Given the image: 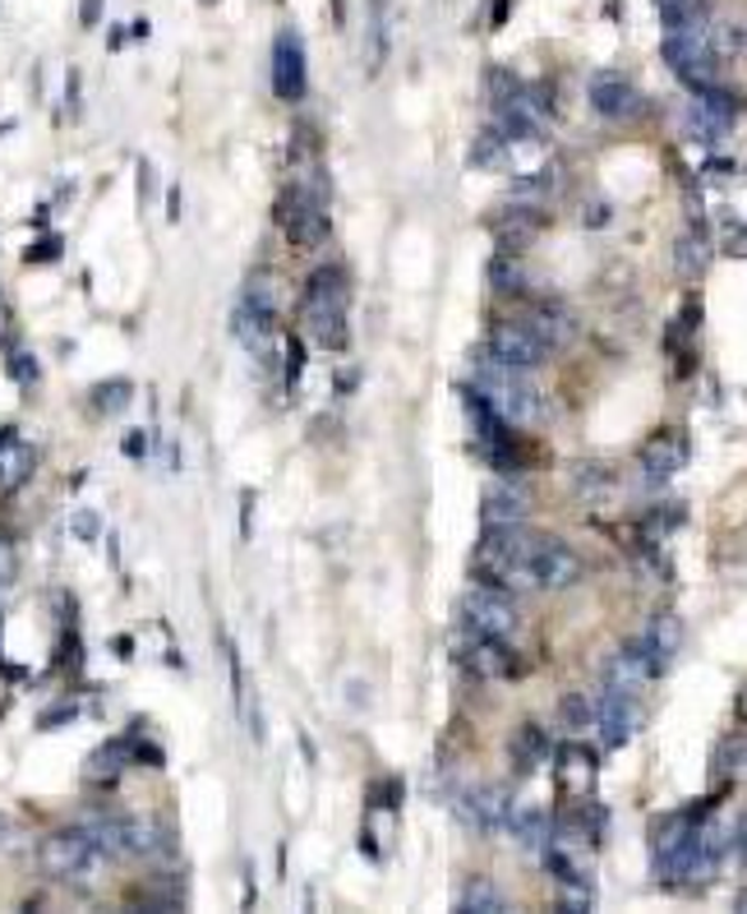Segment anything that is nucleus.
Returning <instances> with one entry per match:
<instances>
[{
  "label": "nucleus",
  "instance_id": "obj_1",
  "mask_svg": "<svg viewBox=\"0 0 747 914\" xmlns=\"http://www.w3.org/2000/svg\"><path fill=\"white\" fill-rule=\"evenodd\" d=\"M531 545L536 536L526 527H485L476 555H471V573L485 587H504V592H531Z\"/></svg>",
  "mask_w": 747,
  "mask_h": 914
},
{
  "label": "nucleus",
  "instance_id": "obj_2",
  "mask_svg": "<svg viewBox=\"0 0 747 914\" xmlns=\"http://www.w3.org/2000/svg\"><path fill=\"white\" fill-rule=\"evenodd\" d=\"M476 393L498 411V420L508 430H531V425L545 416V403L536 384L526 379V370H512V365H498L494 356L476 360Z\"/></svg>",
  "mask_w": 747,
  "mask_h": 914
},
{
  "label": "nucleus",
  "instance_id": "obj_3",
  "mask_svg": "<svg viewBox=\"0 0 747 914\" xmlns=\"http://www.w3.org/2000/svg\"><path fill=\"white\" fill-rule=\"evenodd\" d=\"M347 305H351V287H347V272L341 268H319L315 278H309L305 300H300V319L319 347H328V351L347 347V338H351Z\"/></svg>",
  "mask_w": 747,
  "mask_h": 914
},
{
  "label": "nucleus",
  "instance_id": "obj_4",
  "mask_svg": "<svg viewBox=\"0 0 747 914\" xmlns=\"http://www.w3.org/2000/svg\"><path fill=\"white\" fill-rule=\"evenodd\" d=\"M277 222H282V231L296 240V246L305 250H315L323 246V236H328V199H323V186L319 180H291V190L277 199Z\"/></svg>",
  "mask_w": 747,
  "mask_h": 914
},
{
  "label": "nucleus",
  "instance_id": "obj_5",
  "mask_svg": "<svg viewBox=\"0 0 747 914\" xmlns=\"http://www.w3.org/2000/svg\"><path fill=\"white\" fill-rule=\"evenodd\" d=\"M461 619L471 633H485V637H512L521 615H517V605H512V592L504 587H485L476 583L471 592L461 596Z\"/></svg>",
  "mask_w": 747,
  "mask_h": 914
},
{
  "label": "nucleus",
  "instance_id": "obj_6",
  "mask_svg": "<svg viewBox=\"0 0 747 914\" xmlns=\"http://www.w3.org/2000/svg\"><path fill=\"white\" fill-rule=\"evenodd\" d=\"M665 60L669 70L683 79L697 93V88H710L715 79H720V56L710 51V42L701 38V28H693V33H669L665 38Z\"/></svg>",
  "mask_w": 747,
  "mask_h": 914
},
{
  "label": "nucleus",
  "instance_id": "obj_7",
  "mask_svg": "<svg viewBox=\"0 0 747 914\" xmlns=\"http://www.w3.org/2000/svg\"><path fill=\"white\" fill-rule=\"evenodd\" d=\"M38 860H42V873L70 882V877H83L102 855H98V845H92L88 827H60V832H51V836L42 841Z\"/></svg>",
  "mask_w": 747,
  "mask_h": 914
},
{
  "label": "nucleus",
  "instance_id": "obj_8",
  "mask_svg": "<svg viewBox=\"0 0 747 914\" xmlns=\"http://www.w3.org/2000/svg\"><path fill=\"white\" fill-rule=\"evenodd\" d=\"M581 555L572 550V545L564 540H554V536H536L531 545V577H536V587H549V592H568L581 583Z\"/></svg>",
  "mask_w": 747,
  "mask_h": 914
},
{
  "label": "nucleus",
  "instance_id": "obj_9",
  "mask_svg": "<svg viewBox=\"0 0 747 914\" xmlns=\"http://www.w3.org/2000/svg\"><path fill=\"white\" fill-rule=\"evenodd\" d=\"M485 356H494L498 365H512V370H536V365L549 356V347H545L521 319H498V324L489 328Z\"/></svg>",
  "mask_w": 747,
  "mask_h": 914
},
{
  "label": "nucleus",
  "instance_id": "obj_10",
  "mask_svg": "<svg viewBox=\"0 0 747 914\" xmlns=\"http://www.w3.org/2000/svg\"><path fill=\"white\" fill-rule=\"evenodd\" d=\"M457 656L466 660V669H471L476 679H508L517 669L508 637H485V633H471V628H466V637L457 643Z\"/></svg>",
  "mask_w": 747,
  "mask_h": 914
},
{
  "label": "nucleus",
  "instance_id": "obj_11",
  "mask_svg": "<svg viewBox=\"0 0 747 914\" xmlns=\"http://www.w3.org/2000/svg\"><path fill=\"white\" fill-rule=\"evenodd\" d=\"M665 660L650 652V643L646 637H633V643H622L618 652H614V660H609V688H618V693H637L646 679H656V675H665Z\"/></svg>",
  "mask_w": 747,
  "mask_h": 914
},
{
  "label": "nucleus",
  "instance_id": "obj_12",
  "mask_svg": "<svg viewBox=\"0 0 747 914\" xmlns=\"http://www.w3.org/2000/svg\"><path fill=\"white\" fill-rule=\"evenodd\" d=\"M554 757V785L564 799H586L590 789H596V776H600V762L596 753H590L586 744H564Z\"/></svg>",
  "mask_w": 747,
  "mask_h": 914
},
{
  "label": "nucleus",
  "instance_id": "obj_13",
  "mask_svg": "<svg viewBox=\"0 0 747 914\" xmlns=\"http://www.w3.org/2000/svg\"><path fill=\"white\" fill-rule=\"evenodd\" d=\"M309 88V74H305V42L291 33H277L272 42V93L282 102H300Z\"/></svg>",
  "mask_w": 747,
  "mask_h": 914
},
{
  "label": "nucleus",
  "instance_id": "obj_14",
  "mask_svg": "<svg viewBox=\"0 0 747 914\" xmlns=\"http://www.w3.org/2000/svg\"><path fill=\"white\" fill-rule=\"evenodd\" d=\"M457 808L466 817V827H476L480 836H498L508 808H512V795H508V785H480V789H466Z\"/></svg>",
  "mask_w": 747,
  "mask_h": 914
},
{
  "label": "nucleus",
  "instance_id": "obj_15",
  "mask_svg": "<svg viewBox=\"0 0 747 914\" xmlns=\"http://www.w3.org/2000/svg\"><path fill=\"white\" fill-rule=\"evenodd\" d=\"M637 703H633V693H618V688H605L596 697V725H600V739L605 748H622L633 735H637Z\"/></svg>",
  "mask_w": 747,
  "mask_h": 914
},
{
  "label": "nucleus",
  "instance_id": "obj_16",
  "mask_svg": "<svg viewBox=\"0 0 747 914\" xmlns=\"http://www.w3.org/2000/svg\"><path fill=\"white\" fill-rule=\"evenodd\" d=\"M545 227V212L540 203H521L512 199L504 212H498V222H494V236H498V250H508V255H521L531 240L540 236Z\"/></svg>",
  "mask_w": 747,
  "mask_h": 914
},
{
  "label": "nucleus",
  "instance_id": "obj_17",
  "mask_svg": "<svg viewBox=\"0 0 747 914\" xmlns=\"http://www.w3.org/2000/svg\"><path fill=\"white\" fill-rule=\"evenodd\" d=\"M590 107H596L605 120H637L646 111L641 93L628 79H618V74H596V79H590Z\"/></svg>",
  "mask_w": 747,
  "mask_h": 914
},
{
  "label": "nucleus",
  "instance_id": "obj_18",
  "mask_svg": "<svg viewBox=\"0 0 747 914\" xmlns=\"http://www.w3.org/2000/svg\"><path fill=\"white\" fill-rule=\"evenodd\" d=\"M554 836L577 841V845H596L605 836V808L590 799H568V808L554 817Z\"/></svg>",
  "mask_w": 747,
  "mask_h": 914
},
{
  "label": "nucleus",
  "instance_id": "obj_19",
  "mask_svg": "<svg viewBox=\"0 0 747 914\" xmlns=\"http://www.w3.org/2000/svg\"><path fill=\"white\" fill-rule=\"evenodd\" d=\"M683 463H688V435L683 430H660L656 439H650L646 448H641V471L646 476H674Z\"/></svg>",
  "mask_w": 747,
  "mask_h": 914
},
{
  "label": "nucleus",
  "instance_id": "obj_20",
  "mask_svg": "<svg viewBox=\"0 0 747 914\" xmlns=\"http://www.w3.org/2000/svg\"><path fill=\"white\" fill-rule=\"evenodd\" d=\"M480 517H485V527H526V495L517 490V485L494 480L485 490Z\"/></svg>",
  "mask_w": 747,
  "mask_h": 914
},
{
  "label": "nucleus",
  "instance_id": "obj_21",
  "mask_svg": "<svg viewBox=\"0 0 747 914\" xmlns=\"http://www.w3.org/2000/svg\"><path fill=\"white\" fill-rule=\"evenodd\" d=\"M549 735H545V725H536V721H526L517 735H512V744H508V757H512V772L517 776H531L536 767H545L549 762Z\"/></svg>",
  "mask_w": 747,
  "mask_h": 914
},
{
  "label": "nucleus",
  "instance_id": "obj_22",
  "mask_svg": "<svg viewBox=\"0 0 747 914\" xmlns=\"http://www.w3.org/2000/svg\"><path fill=\"white\" fill-rule=\"evenodd\" d=\"M33 448H28L14 430H0V495H10V490H19V485L33 476Z\"/></svg>",
  "mask_w": 747,
  "mask_h": 914
},
{
  "label": "nucleus",
  "instance_id": "obj_23",
  "mask_svg": "<svg viewBox=\"0 0 747 914\" xmlns=\"http://www.w3.org/2000/svg\"><path fill=\"white\" fill-rule=\"evenodd\" d=\"M130 757H135V739H111V744H102L98 753L88 757L83 776H88L92 785H111L124 767H130Z\"/></svg>",
  "mask_w": 747,
  "mask_h": 914
},
{
  "label": "nucleus",
  "instance_id": "obj_24",
  "mask_svg": "<svg viewBox=\"0 0 747 914\" xmlns=\"http://www.w3.org/2000/svg\"><path fill=\"white\" fill-rule=\"evenodd\" d=\"M521 324L536 332V338L554 351V347H564L568 338H572V319L564 315V310H549V305H536L531 315H521Z\"/></svg>",
  "mask_w": 747,
  "mask_h": 914
},
{
  "label": "nucleus",
  "instance_id": "obj_25",
  "mask_svg": "<svg viewBox=\"0 0 747 914\" xmlns=\"http://www.w3.org/2000/svg\"><path fill=\"white\" fill-rule=\"evenodd\" d=\"M489 282H494V291H504V296H526V291H531V272H526V264L517 255L498 250L494 264H489Z\"/></svg>",
  "mask_w": 747,
  "mask_h": 914
},
{
  "label": "nucleus",
  "instance_id": "obj_26",
  "mask_svg": "<svg viewBox=\"0 0 747 914\" xmlns=\"http://www.w3.org/2000/svg\"><path fill=\"white\" fill-rule=\"evenodd\" d=\"M504 832L517 841V845H526V850H531V845H540L545 841V813L540 808H531V804H512L508 808V817H504Z\"/></svg>",
  "mask_w": 747,
  "mask_h": 914
},
{
  "label": "nucleus",
  "instance_id": "obj_27",
  "mask_svg": "<svg viewBox=\"0 0 747 914\" xmlns=\"http://www.w3.org/2000/svg\"><path fill=\"white\" fill-rule=\"evenodd\" d=\"M656 10H660L669 33H693L706 19V0H656Z\"/></svg>",
  "mask_w": 747,
  "mask_h": 914
},
{
  "label": "nucleus",
  "instance_id": "obj_28",
  "mask_svg": "<svg viewBox=\"0 0 747 914\" xmlns=\"http://www.w3.org/2000/svg\"><path fill=\"white\" fill-rule=\"evenodd\" d=\"M697 111H701L706 120H715L720 130H729L734 120H738V98L710 83V88H697Z\"/></svg>",
  "mask_w": 747,
  "mask_h": 914
},
{
  "label": "nucleus",
  "instance_id": "obj_29",
  "mask_svg": "<svg viewBox=\"0 0 747 914\" xmlns=\"http://www.w3.org/2000/svg\"><path fill=\"white\" fill-rule=\"evenodd\" d=\"M457 910H466V914H504V910H508V901H504V892H498L494 882L476 877V882H466V892H461Z\"/></svg>",
  "mask_w": 747,
  "mask_h": 914
},
{
  "label": "nucleus",
  "instance_id": "obj_30",
  "mask_svg": "<svg viewBox=\"0 0 747 914\" xmlns=\"http://www.w3.org/2000/svg\"><path fill=\"white\" fill-rule=\"evenodd\" d=\"M508 162V135L498 130V126H489V130H480L476 135V143H471V167H485V171H498Z\"/></svg>",
  "mask_w": 747,
  "mask_h": 914
},
{
  "label": "nucleus",
  "instance_id": "obj_31",
  "mask_svg": "<svg viewBox=\"0 0 747 914\" xmlns=\"http://www.w3.org/2000/svg\"><path fill=\"white\" fill-rule=\"evenodd\" d=\"M641 637L650 643V652H656V656H660V660L669 665V660H674V652L683 647V624H678L674 615H660V619L650 624V628H646Z\"/></svg>",
  "mask_w": 747,
  "mask_h": 914
},
{
  "label": "nucleus",
  "instance_id": "obj_32",
  "mask_svg": "<svg viewBox=\"0 0 747 914\" xmlns=\"http://www.w3.org/2000/svg\"><path fill=\"white\" fill-rule=\"evenodd\" d=\"M558 725H564L568 735H581L586 725H596V697H586V693H568L564 703H558Z\"/></svg>",
  "mask_w": 747,
  "mask_h": 914
},
{
  "label": "nucleus",
  "instance_id": "obj_33",
  "mask_svg": "<svg viewBox=\"0 0 747 914\" xmlns=\"http://www.w3.org/2000/svg\"><path fill=\"white\" fill-rule=\"evenodd\" d=\"M388 38H392V23H388V6L374 0V19H369V70H379L388 60Z\"/></svg>",
  "mask_w": 747,
  "mask_h": 914
},
{
  "label": "nucleus",
  "instance_id": "obj_34",
  "mask_svg": "<svg viewBox=\"0 0 747 914\" xmlns=\"http://www.w3.org/2000/svg\"><path fill=\"white\" fill-rule=\"evenodd\" d=\"M130 398H135V388L130 384H124V379H111V384H98V388H92V407H98V411H120V407H130Z\"/></svg>",
  "mask_w": 747,
  "mask_h": 914
},
{
  "label": "nucleus",
  "instance_id": "obj_35",
  "mask_svg": "<svg viewBox=\"0 0 747 914\" xmlns=\"http://www.w3.org/2000/svg\"><path fill=\"white\" fill-rule=\"evenodd\" d=\"M590 905H596V887L590 882H558V910L586 914Z\"/></svg>",
  "mask_w": 747,
  "mask_h": 914
},
{
  "label": "nucleus",
  "instance_id": "obj_36",
  "mask_svg": "<svg viewBox=\"0 0 747 914\" xmlns=\"http://www.w3.org/2000/svg\"><path fill=\"white\" fill-rule=\"evenodd\" d=\"M485 83H489V98H494V107H508V102L521 93V79H517L512 70H489V74H485Z\"/></svg>",
  "mask_w": 747,
  "mask_h": 914
},
{
  "label": "nucleus",
  "instance_id": "obj_37",
  "mask_svg": "<svg viewBox=\"0 0 747 914\" xmlns=\"http://www.w3.org/2000/svg\"><path fill=\"white\" fill-rule=\"evenodd\" d=\"M743 772V735H734V739H725L720 744V753H715V776H738Z\"/></svg>",
  "mask_w": 747,
  "mask_h": 914
},
{
  "label": "nucleus",
  "instance_id": "obj_38",
  "mask_svg": "<svg viewBox=\"0 0 747 914\" xmlns=\"http://www.w3.org/2000/svg\"><path fill=\"white\" fill-rule=\"evenodd\" d=\"M10 379H14V384H38V360L28 356V351H14V356H10Z\"/></svg>",
  "mask_w": 747,
  "mask_h": 914
},
{
  "label": "nucleus",
  "instance_id": "obj_39",
  "mask_svg": "<svg viewBox=\"0 0 747 914\" xmlns=\"http://www.w3.org/2000/svg\"><path fill=\"white\" fill-rule=\"evenodd\" d=\"M47 259H60V240L56 236L38 240V250H28V264H47Z\"/></svg>",
  "mask_w": 747,
  "mask_h": 914
},
{
  "label": "nucleus",
  "instance_id": "obj_40",
  "mask_svg": "<svg viewBox=\"0 0 747 914\" xmlns=\"http://www.w3.org/2000/svg\"><path fill=\"white\" fill-rule=\"evenodd\" d=\"M14 568H19L14 550H10L6 540H0V587H10V583H14Z\"/></svg>",
  "mask_w": 747,
  "mask_h": 914
},
{
  "label": "nucleus",
  "instance_id": "obj_41",
  "mask_svg": "<svg viewBox=\"0 0 747 914\" xmlns=\"http://www.w3.org/2000/svg\"><path fill=\"white\" fill-rule=\"evenodd\" d=\"M74 536H79V540H98V517H92V513H74Z\"/></svg>",
  "mask_w": 747,
  "mask_h": 914
},
{
  "label": "nucleus",
  "instance_id": "obj_42",
  "mask_svg": "<svg viewBox=\"0 0 747 914\" xmlns=\"http://www.w3.org/2000/svg\"><path fill=\"white\" fill-rule=\"evenodd\" d=\"M300 370H305V356H300V342H291V347H287V379L296 384Z\"/></svg>",
  "mask_w": 747,
  "mask_h": 914
},
{
  "label": "nucleus",
  "instance_id": "obj_43",
  "mask_svg": "<svg viewBox=\"0 0 747 914\" xmlns=\"http://www.w3.org/2000/svg\"><path fill=\"white\" fill-rule=\"evenodd\" d=\"M98 19H102V0H83V6H79V23L92 28Z\"/></svg>",
  "mask_w": 747,
  "mask_h": 914
},
{
  "label": "nucleus",
  "instance_id": "obj_44",
  "mask_svg": "<svg viewBox=\"0 0 747 914\" xmlns=\"http://www.w3.org/2000/svg\"><path fill=\"white\" fill-rule=\"evenodd\" d=\"M70 716H74V703H66V707H56V712H47V716H42V729H56L60 721H70Z\"/></svg>",
  "mask_w": 747,
  "mask_h": 914
},
{
  "label": "nucleus",
  "instance_id": "obj_45",
  "mask_svg": "<svg viewBox=\"0 0 747 914\" xmlns=\"http://www.w3.org/2000/svg\"><path fill=\"white\" fill-rule=\"evenodd\" d=\"M143 448H148L143 435H124V453H130V457H143Z\"/></svg>",
  "mask_w": 747,
  "mask_h": 914
},
{
  "label": "nucleus",
  "instance_id": "obj_46",
  "mask_svg": "<svg viewBox=\"0 0 747 914\" xmlns=\"http://www.w3.org/2000/svg\"><path fill=\"white\" fill-rule=\"evenodd\" d=\"M590 227H600V222H609V212H605V203H590V218H586Z\"/></svg>",
  "mask_w": 747,
  "mask_h": 914
},
{
  "label": "nucleus",
  "instance_id": "obj_47",
  "mask_svg": "<svg viewBox=\"0 0 747 914\" xmlns=\"http://www.w3.org/2000/svg\"><path fill=\"white\" fill-rule=\"evenodd\" d=\"M167 218H171V222L180 218V190H171V208H167Z\"/></svg>",
  "mask_w": 747,
  "mask_h": 914
},
{
  "label": "nucleus",
  "instance_id": "obj_48",
  "mask_svg": "<svg viewBox=\"0 0 747 914\" xmlns=\"http://www.w3.org/2000/svg\"><path fill=\"white\" fill-rule=\"evenodd\" d=\"M6 328H10V319H6V305H0V338H6Z\"/></svg>",
  "mask_w": 747,
  "mask_h": 914
},
{
  "label": "nucleus",
  "instance_id": "obj_49",
  "mask_svg": "<svg viewBox=\"0 0 747 914\" xmlns=\"http://www.w3.org/2000/svg\"><path fill=\"white\" fill-rule=\"evenodd\" d=\"M0 624H6V615H0Z\"/></svg>",
  "mask_w": 747,
  "mask_h": 914
},
{
  "label": "nucleus",
  "instance_id": "obj_50",
  "mask_svg": "<svg viewBox=\"0 0 747 914\" xmlns=\"http://www.w3.org/2000/svg\"><path fill=\"white\" fill-rule=\"evenodd\" d=\"M203 6H208V0H203Z\"/></svg>",
  "mask_w": 747,
  "mask_h": 914
}]
</instances>
